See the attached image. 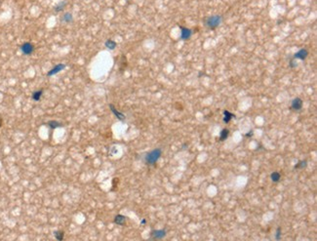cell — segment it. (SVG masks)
I'll use <instances>...</instances> for the list:
<instances>
[{
    "mask_svg": "<svg viewBox=\"0 0 317 241\" xmlns=\"http://www.w3.org/2000/svg\"><path fill=\"white\" fill-rule=\"evenodd\" d=\"M109 109H110V110H111V112L113 113V114H114V116H115L118 120H120V121H124V120H125V118H126V116L123 114V113L122 112H120V111H118L117 109H116V108H115V106H114L112 104H110L109 105Z\"/></svg>",
    "mask_w": 317,
    "mask_h": 241,
    "instance_id": "ba28073f",
    "label": "cell"
},
{
    "mask_svg": "<svg viewBox=\"0 0 317 241\" xmlns=\"http://www.w3.org/2000/svg\"><path fill=\"white\" fill-rule=\"evenodd\" d=\"M47 124H48V126L51 129H57V128H60V127L64 126L62 123H60L59 121H56V120H51V121H49Z\"/></svg>",
    "mask_w": 317,
    "mask_h": 241,
    "instance_id": "2e32d148",
    "label": "cell"
},
{
    "mask_svg": "<svg viewBox=\"0 0 317 241\" xmlns=\"http://www.w3.org/2000/svg\"><path fill=\"white\" fill-rule=\"evenodd\" d=\"M166 235L165 230H154L150 232L151 239H162Z\"/></svg>",
    "mask_w": 317,
    "mask_h": 241,
    "instance_id": "52a82bcc",
    "label": "cell"
},
{
    "mask_svg": "<svg viewBox=\"0 0 317 241\" xmlns=\"http://www.w3.org/2000/svg\"><path fill=\"white\" fill-rule=\"evenodd\" d=\"M145 223H146V221H145V220L144 219V220H141V225H145Z\"/></svg>",
    "mask_w": 317,
    "mask_h": 241,
    "instance_id": "603a6c76",
    "label": "cell"
},
{
    "mask_svg": "<svg viewBox=\"0 0 317 241\" xmlns=\"http://www.w3.org/2000/svg\"><path fill=\"white\" fill-rule=\"evenodd\" d=\"M73 21V16L71 13H65L64 16L62 17V22L69 24Z\"/></svg>",
    "mask_w": 317,
    "mask_h": 241,
    "instance_id": "4fadbf2b",
    "label": "cell"
},
{
    "mask_svg": "<svg viewBox=\"0 0 317 241\" xmlns=\"http://www.w3.org/2000/svg\"><path fill=\"white\" fill-rule=\"evenodd\" d=\"M161 154H162V150L160 149H155L148 153H146L145 157V161L147 165H154L158 161V159L161 157Z\"/></svg>",
    "mask_w": 317,
    "mask_h": 241,
    "instance_id": "6da1fadb",
    "label": "cell"
},
{
    "mask_svg": "<svg viewBox=\"0 0 317 241\" xmlns=\"http://www.w3.org/2000/svg\"><path fill=\"white\" fill-rule=\"evenodd\" d=\"M302 105H303V102H302V100L301 98H295L293 101H292V104H291V109L293 110H296V111H299L302 109Z\"/></svg>",
    "mask_w": 317,
    "mask_h": 241,
    "instance_id": "8992f818",
    "label": "cell"
},
{
    "mask_svg": "<svg viewBox=\"0 0 317 241\" xmlns=\"http://www.w3.org/2000/svg\"><path fill=\"white\" fill-rule=\"evenodd\" d=\"M228 135H229V131L227 129H222L221 132V135H220V140L222 142V141L227 139Z\"/></svg>",
    "mask_w": 317,
    "mask_h": 241,
    "instance_id": "ac0fdd59",
    "label": "cell"
},
{
    "mask_svg": "<svg viewBox=\"0 0 317 241\" xmlns=\"http://www.w3.org/2000/svg\"><path fill=\"white\" fill-rule=\"evenodd\" d=\"M1 125H2V120L0 119V127H1Z\"/></svg>",
    "mask_w": 317,
    "mask_h": 241,
    "instance_id": "cb8c5ba5",
    "label": "cell"
},
{
    "mask_svg": "<svg viewBox=\"0 0 317 241\" xmlns=\"http://www.w3.org/2000/svg\"><path fill=\"white\" fill-rule=\"evenodd\" d=\"M21 51L24 55L29 56V55L32 54L33 52H34V46H33V44H31L30 42H25L21 46Z\"/></svg>",
    "mask_w": 317,
    "mask_h": 241,
    "instance_id": "3957f363",
    "label": "cell"
},
{
    "mask_svg": "<svg viewBox=\"0 0 317 241\" xmlns=\"http://www.w3.org/2000/svg\"><path fill=\"white\" fill-rule=\"evenodd\" d=\"M221 16L220 15L210 16L205 20V25L209 29H216L221 25Z\"/></svg>",
    "mask_w": 317,
    "mask_h": 241,
    "instance_id": "7a4b0ae2",
    "label": "cell"
},
{
    "mask_svg": "<svg viewBox=\"0 0 317 241\" xmlns=\"http://www.w3.org/2000/svg\"><path fill=\"white\" fill-rule=\"evenodd\" d=\"M270 179L273 183H278L280 179H281V175H280V173L279 172H273L271 175H270Z\"/></svg>",
    "mask_w": 317,
    "mask_h": 241,
    "instance_id": "e0dca14e",
    "label": "cell"
},
{
    "mask_svg": "<svg viewBox=\"0 0 317 241\" xmlns=\"http://www.w3.org/2000/svg\"><path fill=\"white\" fill-rule=\"evenodd\" d=\"M233 117H235V115L233 114V113L229 112L228 110H225L224 111V122L225 123H228Z\"/></svg>",
    "mask_w": 317,
    "mask_h": 241,
    "instance_id": "5bb4252c",
    "label": "cell"
},
{
    "mask_svg": "<svg viewBox=\"0 0 317 241\" xmlns=\"http://www.w3.org/2000/svg\"><path fill=\"white\" fill-rule=\"evenodd\" d=\"M306 165H307L306 160H301V161H300L297 165H295V168L296 169H303V168H306Z\"/></svg>",
    "mask_w": 317,
    "mask_h": 241,
    "instance_id": "ffe728a7",
    "label": "cell"
},
{
    "mask_svg": "<svg viewBox=\"0 0 317 241\" xmlns=\"http://www.w3.org/2000/svg\"><path fill=\"white\" fill-rule=\"evenodd\" d=\"M289 65H290V68H292V69L296 68V66H298V64H295V62L293 61V60H291V61H290Z\"/></svg>",
    "mask_w": 317,
    "mask_h": 241,
    "instance_id": "7402d4cb",
    "label": "cell"
},
{
    "mask_svg": "<svg viewBox=\"0 0 317 241\" xmlns=\"http://www.w3.org/2000/svg\"><path fill=\"white\" fill-rule=\"evenodd\" d=\"M105 46L109 50H114V49L116 48L117 43L114 41V40H112V39H107L106 41L105 42Z\"/></svg>",
    "mask_w": 317,
    "mask_h": 241,
    "instance_id": "8fae6325",
    "label": "cell"
},
{
    "mask_svg": "<svg viewBox=\"0 0 317 241\" xmlns=\"http://www.w3.org/2000/svg\"><path fill=\"white\" fill-rule=\"evenodd\" d=\"M180 29H181V40L190 39L192 35V29L185 28V26H180Z\"/></svg>",
    "mask_w": 317,
    "mask_h": 241,
    "instance_id": "277c9868",
    "label": "cell"
},
{
    "mask_svg": "<svg viewBox=\"0 0 317 241\" xmlns=\"http://www.w3.org/2000/svg\"><path fill=\"white\" fill-rule=\"evenodd\" d=\"M54 235H55V238H56L57 240L62 241V240L64 239L65 233H64V231H62V230H56L55 232H54Z\"/></svg>",
    "mask_w": 317,
    "mask_h": 241,
    "instance_id": "d6986e66",
    "label": "cell"
},
{
    "mask_svg": "<svg viewBox=\"0 0 317 241\" xmlns=\"http://www.w3.org/2000/svg\"><path fill=\"white\" fill-rule=\"evenodd\" d=\"M308 56V51L306 49H301L294 55V59H299V60H306Z\"/></svg>",
    "mask_w": 317,
    "mask_h": 241,
    "instance_id": "9c48e42d",
    "label": "cell"
},
{
    "mask_svg": "<svg viewBox=\"0 0 317 241\" xmlns=\"http://www.w3.org/2000/svg\"><path fill=\"white\" fill-rule=\"evenodd\" d=\"M65 69V64H58L56 65L52 69H50L48 72H47V76H53L56 75L57 73H59L60 71H62Z\"/></svg>",
    "mask_w": 317,
    "mask_h": 241,
    "instance_id": "5b68a950",
    "label": "cell"
},
{
    "mask_svg": "<svg viewBox=\"0 0 317 241\" xmlns=\"http://www.w3.org/2000/svg\"><path fill=\"white\" fill-rule=\"evenodd\" d=\"M127 218L123 215H116L115 218H114V223L118 225H124L126 223Z\"/></svg>",
    "mask_w": 317,
    "mask_h": 241,
    "instance_id": "30bf717a",
    "label": "cell"
},
{
    "mask_svg": "<svg viewBox=\"0 0 317 241\" xmlns=\"http://www.w3.org/2000/svg\"><path fill=\"white\" fill-rule=\"evenodd\" d=\"M275 238L277 239V240H279V239L281 238V229H280V227H278L277 230H276V235H275Z\"/></svg>",
    "mask_w": 317,
    "mask_h": 241,
    "instance_id": "44dd1931",
    "label": "cell"
},
{
    "mask_svg": "<svg viewBox=\"0 0 317 241\" xmlns=\"http://www.w3.org/2000/svg\"><path fill=\"white\" fill-rule=\"evenodd\" d=\"M66 4H67V2L65 1V0H63V1L59 2L55 7H54V10H55L56 12H62L65 8Z\"/></svg>",
    "mask_w": 317,
    "mask_h": 241,
    "instance_id": "7c38bea8",
    "label": "cell"
},
{
    "mask_svg": "<svg viewBox=\"0 0 317 241\" xmlns=\"http://www.w3.org/2000/svg\"><path fill=\"white\" fill-rule=\"evenodd\" d=\"M42 94H43V90H38V91H35V92H33L32 93V100L33 101H35V102H38L40 101V99H41L42 97Z\"/></svg>",
    "mask_w": 317,
    "mask_h": 241,
    "instance_id": "9a60e30c",
    "label": "cell"
}]
</instances>
